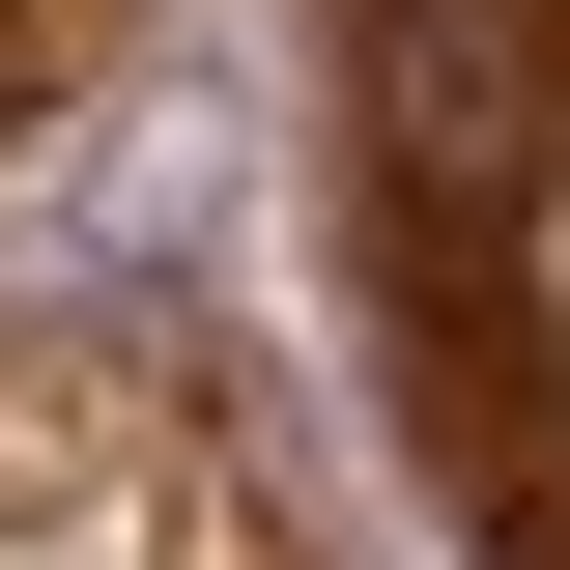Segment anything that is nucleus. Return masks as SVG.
<instances>
[{
  "mask_svg": "<svg viewBox=\"0 0 570 570\" xmlns=\"http://www.w3.org/2000/svg\"><path fill=\"white\" fill-rule=\"evenodd\" d=\"M570 142V0H371V171H400V257H513Z\"/></svg>",
  "mask_w": 570,
  "mask_h": 570,
  "instance_id": "obj_1",
  "label": "nucleus"
}]
</instances>
